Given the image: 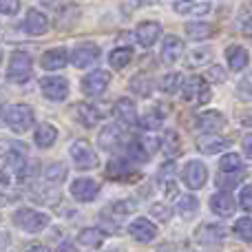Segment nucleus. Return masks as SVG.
Wrapping results in <instances>:
<instances>
[{"instance_id":"f257e3e1","label":"nucleus","mask_w":252,"mask_h":252,"mask_svg":"<svg viewBox=\"0 0 252 252\" xmlns=\"http://www.w3.org/2000/svg\"><path fill=\"white\" fill-rule=\"evenodd\" d=\"M33 109L29 104H13L4 111V124L13 133H27L33 126Z\"/></svg>"},{"instance_id":"f03ea898","label":"nucleus","mask_w":252,"mask_h":252,"mask_svg":"<svg viewBox=\"0 0 252 252\" xmlns=\"http://www.w3.org/2000/svg\"><path fill=\"white\" fill-rule=\"evenodd\" d=\"M49 215L44 213H38V210H31V208H20L13 213V223H16L18 228H22L25 232H31V235H35V232H42L44 228L49 226Z\"/></svg>"},{"instance_id":"7ed1b4c3","label":"nucleus","mask_w":252,"mask_h":252,"mask_svg":"<svg viewBox=\"0 0 252 252\" xmlns=\"http://www.w3.org/2000/svg\"><path fill=\"white\" fill-rule=\"evenodd\" d=\"M31 71H33V60H31L29 53L25 51H16L9 60V69H7V80L13 84H25L31 78Z\"/></svg>"},{"instance_id":"20e7f679","label":"nucleus","mask_w":252,"mask_h":252,"mask_svg":"<svg viewBox=\"0 0 252 252\" xmlns=\"http://www.w3.org/2000/svg\"><path fill=\"white\" fill-rule=\"evenodd\" d=\"M153 148H161V142L157 137H142V139H133L126 148V157H130L137 164H146L151 159Z\"/></svg>"},{"instance_id":"39448f33","label":"nucleus","mask_w":252,"mask_h":252,"mask_svg":"<svg viewBox=\"0 0 252 252\" xmlns=\"http://www.w3.org/2000/svg\"><path fill=\"white\" fill-rule=\"evenodd\" d=\"M213 91H210L208 82L199 75H192L186 84H184V100L186 102H197V104H206L210 100Z\"/></svg>"},{"instance_id":"423d86ee","label":"nucleus","mask_w":252,"mask_h":252,"mask_svg":"<svg viewBox=\"0 0 252 252\" xmlns=\"http://www.w3.org/2000/svg\"><path fill=\"white\" fill-rule=\"evenodd\" d=\"M71 157H73L75 166H78L80 170H93L97 166V157L87 139L73 142V146H71Z\"/></svg>"},{"instance_id":"0eeeda50","label":"nucleus","mask_w":252,"mask_h":252,"mask_svg":"<svg viewBox=\"0 0 252 252\" xmlns=\"http://www.w3.org/2000/svg\"><path fill=\"white\" fill-rule=\"evenodd\" d=\"M40 89H42L44 97L51 102H62L69 95V82L64 78H58V75H47V78L40 80Z\"/></svg>"},{"instance_id":"6e6552de","label":"nucleus","mask_w":252,"mask_h":252,"mask_svg":"<svg viewBox=\"0 0 252 252\" xmlns=\"http://www.w3.org/2000/svg\"><path fill=\"white\" fill-rule=\"evenodd\" d=\"M97 60H100V47L93 42L78 44V47L73 49V53H71V62H73V66H78V69H87V66L95 64Z\"/></svg>"},{"instance_id":"1a4fd4ad","label":"nucleus","mask_w":252,"mask_h":252,"mask_svg":"<svg viewBox=\"0 0 252 252\" xmlns=\"http://www.w3.org/2000/svg\"><path fill=\"white\" fill-rule=\"evenodd\" d=\"M109 82H111V73H109V71L97 69V71L89 73L87 78L82 80V91H84V95H91V97L93 95H100V93L106 91Z\"/></svg>"},{"instance_id":"9d476101","label":"nucleus","mask_w":252,"mask_h":252,"mask_svg":"<svg viewBox=\"0 0 252 252\" xmlns=\"http://www.w3.org/2000/svg\"><path fill=\"white\" fill-rule=\"evenodd\" d=\"M182 177H184V182H186V186L195 190V188H201L206 184V179H208V170H206V166L201 164V161L192 159V161H188L186 168L182 170Z\"/></svg>"},{"instance_id":"9b49d317","label":"nucleus","mask_w":252,"mask_h":252,"mask_svg":"<svg viewBox=\"0 0 252 252\" xmlns=\"http://www.w3.org/2000/svg\"><path fill=\"white\" fill-rule=\"evenodd\" d=\"M97 192H100L97 182H93L91 177H80V179H75L73 186H71V195L78 201H93L97 197Z\"/></svg>"},{"instance_id":"f8f14e48","label":"nucleus","mask_w":252,"mask_h":252,"mask_svg":"<svg viewBox=\"0 0 252 252\" xmlns=\"http://www.w3.org/2000/svg\"><path fill=\"white\" fill-rule=\"evenodd\" d=\"M184 56V40L177 35H166L161 44V62L164 64H175Z\"/></svg>"},{"instance_id":"ddd939ff","label":"nucleus","mask_w":252,"mask_h":252,"mask_svg":"<svg viewBox=\"0 0 252 252\" xmlns=\"http://www.w3.org/2000/svg\"><path fill=\"white\" fill-rule=\"evenodd\" d=\"M230 139L228 137H221V135H201L199 139H197V148H199L201 153H206V155H213V153H221L226 151V148H230Z\"/></svg>"},{"instance_id":"4468645a","label":"nucleus","mask_w":252,"mask_h":252,"mask_svg":"<svg viewBox=\"0 0 252 252\" xmlns=\"http://www.w3.org/2000/svg\"><path fill=\"white\" fill-rule=\"evenodd\" d=\"M161 35V25L159 22H153V20H146L135 29V38L142 47H153L157 42V38Z\"/></svg>"},{"instance_id":"2eb2a0df","label":"nucleus","mask_w":252,"mask_h":252,"mask_svg":"<svg viewBox=\"0 0 252 252\" xmlns=\"http://www.w3.org/2000/svg\"><path fill=\"white\" fill-rule=\"evenodd\" d=\"M113 115H115V118H118L122 124H126V126H133V124H137V122H139V118H137V109H135V102H133V100H128V97H122V100L115 102V106H113Z\"/></svg>"},{"instance_id":"dca6fc26","label":"nucleus","mask_w":252,"mask_h":252,"mask_svg":"<svg viewBox=\"0 0 252 252\" xmlns=\"http://www.w3.org/2000/svg\"><path fill=\"white\" fill-rule=\"evenodd\" d=\"M25 31L29 35H42L49 31V18L38 9H29L25 18Z\"/></svg>"},{"instance_id":"f3484780","label":"nucleus","mask_w":252,"mask_h":252,"mask_svg":"<svg viewBox=\"0 0 252 252\" xmlns=\"http://www.w3.org/2000/svg\"><path fill=\"white\" fill-rule=\"evenodd\" d=\"M213 9V0H179L175 2V11L182 16H204Z\"/></svg>"},{"instance_id":"a211bd4d","label":"nucleus","mask_w":252,"mask_h":252,"mask_svg":"<svg viewBox=\"0 0 252 252\" xmlns=\"http://www.w3.org/2000/svg\"><path fill=\"white\" fill-rule=\"evenodd\" d=\"M128 232H130V237H133V239L142 241V244H146V241H153L157 237V228L153 226L148 219H144V217L135 219V221L128 226Z\"/></svg>"},{"instance_id":"6ab92c4d","label":"nucleus","mask_w":252,"mask_h":252,"mask_svg":"<svg viewBox=\"0 0 252 252\" xmlns=\"http://www.w3.org/2000/svg\"><path fill=\"white\" fill-rule=\"evenodd\" d=\"M66 62H69V51H66L64 47L51 49V51H47L42 58H40V64H42V69H47V71L62 69V66H66Z\"/></svg>"},{"instance_id":"aec40b11","label":"nucleus","mask_w":252,"mask_h":252,"mask_svg":"<svg viewBox=\"0 0 252 252\" xmlns=\"http://www.w3.org/2000/svg\"><path fill=\"white\" fill-rule=\"evenodd\" d=\"M210 208H213L215 215H219V217H230L232 213H235V199L230 197V192L221 190L217 192V195L210 197Z\"/></svg>"},{"instance_id":"412c9836","label":"nucleus","mask_w":252,"mask_h":252,"mask_svg":"<svg viewBox=\"0 0 252 252\" xmlns=\"http://www.w3.org/2000/svg\"><path fill=\"white\" fill-rule=\"evenodd\" d=\"M197 244H201V246H213V248H219V241H223V232H221V228H217V226H213V223H204V226L197 230Z\"/></svg>"},{"instance_id":"4be33fe9","label":"nucleus","mask_w":252,"mask_h":252,"mask_svg":"<svg viewBox=\"0 0 252 252\" xmlns=\"http://www.w3.org/2000/svg\"><path fill=\"white\" fill-rule=\"evenodd\" d=\"M122 139H124L122 128L115 124H109V126H104V130L100 133V146L104 148V151H118Z\"/></svg>"},{"instance_id":"5701e85b","label":"nucleus","mask_w":252,"mask_h":252,"mask_svg":"<svg viewBox=\"0 0 252 252\" xmlns=\"http://www.w3.org/2000/svg\"><path fill=\"white\" fill-rule=\"evenodd\" d=\"M130 157H124V159H113L109 166H106V177L109 179H128L135 177V170L130 166Z\"/></svg>"},{"instance_id":"b1692460","label":"nucleus","mask_w":252,"mask_h":252,"mask_svg":"<svg viewBox=\"0 0 252 252\" xmlns=\"http://www.w3.org/2000/svg\"><path fill=\"white\" fill-rule=\"evenodd\" d=\"M75 118H78V122L82 124V126H87V128H93V126H95L102 120V113L93 104H87V102H82V104L75 106Z\"/></svg>"},{"instance_id":"393cba45","label":"nucleus","mask_w":252,"mask_h":252,"mask_svg":"<svg viewBox=\"0 0 252 252\" xmlns=\"http://www.w3.org/2000/svg\"><path fill=\"white\" fill-rule=\"evenodd\" d=\"M197 126L206 133H215V130H221L226 126V118H223L219 111H208V113H201L197 120Z\"/></svg>"},{"instance_id":"a878e982","label":"nucleus","mask_w":252,"mask_h":252,"mask_svg":"<svg viewBox=\"0 0 252 252\" xmlns=\"http://www.w3.org/2000/svg\"><path fill=\"white\" fill-rule=\"evenodd\" d=\"M226 60L228 64H230L232 71H241L248 66V51H246L244 47H239V44H232V47L226 49Z\"/></svg>"},{"instance_id":"bb28decb","label":"nucleus","mask_w":252,"mask_h":252,"mask_svg":"<svg viewBox=\"0 0 252 252\" xmlns=\"http://www.w3.org/2000/svg\"><path fill=\"white\" fill-rule=\"evenodd\" d=\"M104 237H106L104 230H100V228H87V230H82L78 235V241H80V246H84V248L95 250L104 244Z\"/></svg>"},{"instance_id":"cd10ccee","label":"nucleus","mask_w":252,"mask_h":252,"mask_svg":"<svg viewBox=\"0 0 252 252\" xmlns=\"http://www.w3.org/2000/svg\"><path fill=\"white\" fill-rule=\"evenodd\" d=\"M33 139L40 148H51L58 139V128L51 124H40L38 130H35V135H33Z\"/></svg>"},{"instance_id":"c85d7f7f","label":"nucleus","mask_w":252,"mask_h":252,"mask_svg":"<svg viewBox=\"0 0 252 252\" xmlns=\"http://www.w3.org/2000/svg\"><path fill=\"white\" fill-rule=\"evenodd\" d=\"M130 60H133V51H130L128 47H120V49H115V51H111V56H109V62H111V66L113 69H124V66H128L130 64Z\"/></svg>"},{"instance_id":"c756f323","label":"nucleus","mask_w":252,"mask_h":252,"mask_svg":"<svg viewBox=\"0 0 252 252\" xmlns=\"http://www.w3.org/2000/svg\"><path fill=\"white\" fill-rule=\"evenodd\" d=\"M186 35L190 40H206L213 35V27L206 22H188L186 25Z\"/></svg>"},{"instance_id":"7c9ffc66","label":"nucleus","mask_w":252,"mask_h":252,"mask_svg":"<svg viewBox=\"0 0 252 252\" xmlns=\"http://www.w3.org/2000/svg\"><path fill=\"white\" fill-rule=\"evenodd\" d=\"M151 89H153V82L148 75H144V73L133 75V80H130V91L133 93H137V95H142V97H148L151 95Z\"/></svg>"},{"instance_id":"2f4dec72","label":"nucleus","mask_w":252,"mask_h":252,"mask_svg":"<svg viewBox=\"0 0 252 252\" xmlns=\"http://www.w3.org/2000/svg\"><path fill=\"white\" fill-rule=\"evenodd\" d=\"M64 177H66V164H62V161H53L44 170V179L49 184H60L64 182Z\"/></svg>"},{"instance_id":"473e14b6","label":"nucleus","mask_w":252,"mask_h":252,"mask_svg":"<svg viewBox=\"0 0 252 252\" xmlns=\"http://www.w3.org/2000/svg\"><path fill=\"white\" fill-rule=\"evenodd\" d=\"M161 148H164V153L168 157H179V151H182V146H179L177 133H173V130H166L164 137H161Z\"/></svg>"},{"instance_id":"72a5a7b5","label":"nucleus","mask_w":252,"mask_h":252,"mask_svg":"<svg viewBox=\"0 0 252 252\" xmlns=\"http://www.w3.org/2000/svg\"><path fill=\"white\" fill-rule=\"evenodd\" d=\"M219 168L223 173H235V170H244V159H241L237 153H226L219 161Z\"/></svg>"},{"instance_id":"f704fd0d","label":"nucleus","mask_w":252,"mask_h":252,"mask_svg":"<svg viewBox=\"0 0 252 252\" xmlns=\"http://www.w3.org/2000/svg\"><path fill=\"white\" fill-rule=\"evenodd\" d=\"M179 87H182V73H177V71H175V73H166L159 82V89L164 93H168V95L177 93Z\"/></svg>"},{"instance_id":"c9c22d12","label":"nucleus","mask_w":252,"mask_h":252,"mask_svg":"<svg viewBox=\"0 0 252 252\" xmlns=\"http://www.w3.org/2000/svg\"><path fill=\"white\" fill-rule=\"evenodd\" d=\"M210 58H213V53L208 51V49H192L190 56L186 58V66H201V64H208Z\"/></svg>"},{"instance_id":"e433bc0d","label":"nucleus","mask_w":252,"mask_h":252,"mask_svg":"<svg viewBox=\"0 0 252 252\" xmlns=\"http://www.w3.org/2000/svg\"><path fill=\"white\" fill-rule=\"evenodd\" d=\"M241 177H244V170H235V173H223L221 170V173L217 175V186L230 190L232 186H237V184L241 182Z\"/></svg>"},{"instance_id":"4c0bfd02","label":"nucleus","mask_w":252,"mask_h":252,"mask_svg":"<svg viewBox=\"0 0 252 252\" xmlns=\"http://www.w3.org/2000/svg\"><path fill=\"white\" fill-rule=\"evenodd\" d=\"M139 126L146 130H157L161 126V113L159 111H148V113H144L142 118H139Z\"/></svg>"},{"instance_id":"58836bf2","label":"nucleus","mask_w":252,"mask_h":252,"mask_svg":"<svg viewBox=\"0 0 252 252\" xmlns=\"http://www.w3.org/2000/svg\"><path fill=\"white\" fill-rule=\"evenodd\" d=\"M235 235L239 237L241 241H252V219L241 217L239 221L235 223Z\"/></svg>"},{"instance_id":"ea45409f","label":"nucleus","mask_w":252,"mask_h":252,"mask_svg":"<svg viewBox=\"0 0 252 252\" xmlns=\"http://www.w3.org/2000/svg\"><path fill=\"white\" fill-rule=\"evenodd\" d=\"M197 206H199V199L192 195H186V197H182V201H179V213L188 219L197 213Z\"/></svg>"},{"instance_id":"a19ab883","label":"nucleus","mask_w":252,"mask_h":252,"mask_svg":"<svg viewBox=\"0 0 252 252\" xmlns=\"http://www.w3.org/2000/svg\"><path fill=\"white\" fill-rule=\"evenodd\" d=\"M111 210H113L115 215H130L135 210V201L133 199H122V201H115L113 206H111Z\"/></svg>"},{"instance_id":"79ce46f5","label":"nucleus","mask_w":252,"mask_h":252,"mask_svg":"<svg viewBox=\"0 0 252 252\" xmlns=\"http://www.w3.org/2000/svg\"><path fill=\"white\" fill-rule=\"evenodd\" d=\"M239 204H241V208H244V210H248V213H252V184H246V186L241 188Z\"/></svg>"},{"instance_id":"37998d69","label":"nucleus","mask_w":252,"mask_h":252,"mask_svg":"<svg viewBox=\"0 0 252 252\" xmlns=\"http://www.w3.org/2000/svg\"><path fill=\"white\" fill-rule=\"evenodd\" d=\"M0 11L4 16H16L20 11V0H0Z\"/></svg>"},{"instance_id":"c03bdc74","label":"nucleus","mask_w":252,"mask_h":252,"mask_svg":"<svg viewBox=\"0 0 252 252\" xmlns=\"http://www.w3.org/2000/svg\"><path fill=\"white\" fill-rule=\"evenodd\" d=\"M237 93H239V97H250L252 95V71L239 82V87H237Z\"/></svg>"},{"instance_id":"a18cd8bd","label":"nucleus","mask_w":252,"mask_h":252,"mask_svg":"<svg viewBox=\"0 0 252 252\" xmlns=\"http://www.w3.org/2000/svg\"><path fill=\"white\" fill-rule=\"evenodd\" d=\"M151 215L153 217H157L159 221H166V219L170 217V208L166 204H153L151 206Z\"/></svg>"},{"instance_id":"49530a36","label":"nucleus","mask_w":252,"mask_h":252,"mask_svg":"<svg viewBox=\"0 0 252 252\" xmlns=\"http://www.w3.org/2000/svg\"><path fill=\"white\" fill-rule=\"evenodd\" d=\"M177 195V179H166V197Z\"/></svg>"},{"instance_id":"de8ad7c7","label":"nucleus","mask_w":252,"mask_h":252,"mask_svg":"<svg viewBox=\"0 0 252 252\" xmlns=\"http://www.w3.org/2000/svg\"><path fill=\"white\" fill-rule=\"evenodd\" d=\"M173 168H175V164H164V168H161V179H175Z\"/></svg>"},{"instance_id":"09e8293b","label":"nucleus","mask_w":252,"mask_h":252,"mask_svg":"<svg viewBox=\"0 0 252 252\" xmlns=\"http://www.w3.org/2000/svg\"><path fill=\"white\" fill-rule=\"evenodd\" d=\"M208 78H213V80H217V82H221V80H223V71L219 69V66H213V69H210V73H208Z\"/></svg>"},{"instance_id":"8fccbe9b","label":"nucleus","mask_w":252,"mask_h":252,"mask_svg":"<svg viewBox=\"0 0 252 252\" xmlns=\"http://www.w3.org/2000/svg\"><path fill=\"white\" fill-rule=\"evenodd\" d=\"M56 252H78V250H75V246L71 244V241H62V244L58 246Z\"/></svg>"},{"instance_id":"3c124183","label":"nucleus","mask_w":252,"mask_h":252,"mask_svg":"<svg viewBox=\"0 0 252 252\" xmlns=\"http://www.w3.org/2000/svg\"><path fill=\"white\" fill-rule=\"evenodd\" d=\"M244 153L252 159V135H248V137L244 139Z\"/></svg>"},{"instance_id":"603ef678","label":"nucleus","mask_w":252,"mask_h":252,"mask_svg":"<svg viewBox=\"0 0 252 252\" xmlns=\"http://www.w3.org/2000/svg\"><path fill=\"white\" fill-rule=\"evenodd\" d=\"M25 252H49L44 246H40V244H33V246H27Z\"/></svg>"},{"instance_id":"864d4df0","label":"nucleus","mask_w":252,"mask_h":252,"mask_svg":"<svg viewBox=\"0 0 252 252\" xmlns=\"http://www.w3.org/2000/svg\"><path fill=\"white\" fill-rule=\"evenodd\" d=\"M139 2H146V0H139Z\"/></svg>"}]
</instances>
